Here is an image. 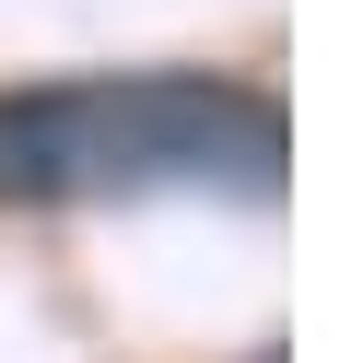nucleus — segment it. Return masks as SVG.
Wrapping results in <instances>:
<instances>
[{"mask_svg": "<svg viewBox=\"0 0 363 363\" xmlns=\"http://www.w3.org/2000/svg\"><path fill=\"white\" fill-rule=\"evenodd\" d=\"M269 176H281V106L223 71H94L0 94L12 211L141 199V188H269Z\"/></svg>", "mask_w": 363, "mask_h": 363, "instance_id": "f257e3e1", "label": "nucleus"}]
</instances>
